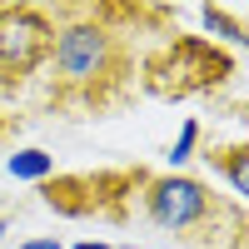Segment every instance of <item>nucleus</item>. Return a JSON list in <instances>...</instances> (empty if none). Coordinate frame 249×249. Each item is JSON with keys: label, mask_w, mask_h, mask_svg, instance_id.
Segmentation results:
<instances>
[{"label": "nucleus", "mask_w": 249, "mask_h": 249, "mask_svg": "<svg viewBox=\"0 0 249 249\" xmlns=\"http://www.w3.org/2000/svg\"><path fill=\"white\" fill-rule=\"evenodd\" d=\"M5 234H10V219L0 214V249H5Z\"/></svg>", "instance_id": "nucleus-10"}, {"label": "nucleus", "mask_w": 249, "mask_h": 249, "mask_svg": "<svg viewBox=\"0 0 249 249\" xmlns=\"http://www.w3.org/2000/svg\"><path fill=\"white\" fill-rule=\"evenodd\" d=\"M5 175L20 179V184H45V179L55 175V155L40 150V144H25V150L5 155Z\"/></svg>", "instance_id": "nucleus-4"}, {"label": "nucleus", "mask_w": 249, "mask_h": 249, "mask_svg": "<svg viewBox=\"0 0 249 249\" xmlns=\"http://www.w3.org/2000/svg\"><path fill=\"white\" fill-rule=\"evenodd\" d=\"M210 164H214L224 179H230L234 199L249 195V150H244V144H234V150H224V155H210Z\"/></svg>", "instance_id": "nucleus-5"}, {"label": "nucleus", "mask_w": 249, "mask_h": 249, "mask_svg": "<svg viewBox=\"0 0 249 249\" xmlns=\"http://www.w3.org/2000/svg\"><path fill=\"white\" fill-rule=\"evenodd\" d=\"M45 60L55 65L60 85L95 90V85H105V80H115V70H120V40L95 10H70V15L55 20Z\"/></svg>", "instance_id": "nucleus-1"}, {"label": "nucleus", "mask_w": 249, "mask_h": 249, "mask_svg": "<svg viewBox=\"0 0 249 249\" xmlns=\"http://www.w3.org/2000/svg\"><path fill=\"white\" fill-rule=\"evenodd\" d=\"M199 140H204L199 120H184V124H179V135L170 140V150H164V164H170V175H179L184 164H190V160L199 155Z\"/></svg>", "instance_id": "nucleus-6"}, {"label": "nucleus", "mask_w": 249, "mask_h": 249, "mask_svg": "<svg viewBox=\"0 0 249 249\" xmlns=\"http://www.w3.org/2000/svg\"><path fill=\"white\" fill-rule=\"evenodd\" d=\"M55 20L35 5H5L0 15V75H30L35 65H45L50 55Z\"/></svg>", "instance_id": "nucleus-3"}, {"label": "nucleus", "mask_w": 249, "mask_h": 249, "mask_svg": "<svg viewBox=\"0 0 249 249\" xmlns=\"http://www.w3.org/2000/svg\"><path fill=\"white\" fill-rule=\"evenodd\" d=\"M70 249H115V244H105V239H75Z\"/></svg>", "instance_id": "nucleus-9"}, {"label": "nucleus", "mask_w": 249, "mask_h": 249, "mask_svg": "<svg viewBox=\"0 0 249 249\" xmlns=\"http://www.w3.org/2000/svg\"><path fill=\"white\" fill-rule=\"evenodd\" d=\"M199 20H204V30H219V40H230V45H239V40H244L239 15H224V10H214V5H204Z\"/></svg>", "instance_id": "nucleus-7"}, {"label": "nucleus", "mask_w": 249, "mask_h": 249, "mask_svg": "<svg viewBox=\"0 0 249 249\" xmlns=\"http://www.w3.org/2000/svg\"><path fill=\"white\" fill-rule=\"evenodd\" d=\"M0 15H5V5H0Z\"/></svg>", "instance_id": "nucleus-11"}, {"label": "nucleus", "mask_w": 249, "mask_h": 249, "mask_svg": "<svg viewBox=\"0 0 249 249\" xmlns=\"http://www.w3.org/2000/svg\"><path fill=\"white\" fill-rule=\"evenodd\" d=\"M20 249H65L55 234H30V239H20Z\"/></svg>", "instance_id": "nucleus-8"}, {"label": "nucleus", "mask_w": 249, "mask_h": 249, "mask_svg": "<svg viewBox=\"0 0 249 249\" xmlns=\"http://www.w3.org/2000/svg\"><path fill=\"white\" fill-rule=\"evenodd\" d=\"M140 210L150 224H160V230H170V234H184V239H195L199 230H210V224L224 214L219 210V199L210 195V184L195 179V175H140Z\"/></svg>", "instance_id": "nucleus-2"}]
</instances>
